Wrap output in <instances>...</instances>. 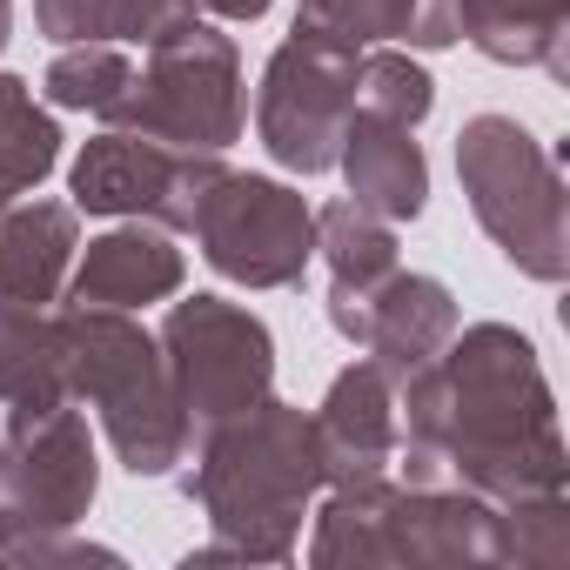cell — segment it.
<instances>
[{
    "instance_id": "cell-1",
    "label": "cell",
    "mask_w": 570,
    "mask_h": 570,
    "mask_svg": "<svg viewBox=\"0 0 570 570\" xmlns=\"http://www.w3.org/2000/svg\"><path fill=\"white\" fill-rule=\"evenodd\" d=\"M403 483H456L483 503L570 490V450L537 343L510 323H456V336L396 376Z\"/></svg>"
},
{
    "instance_id": "cell-2",
    "label": "cell",
    "mask_w": 570,
    "mask_h": 570,
    "mask_svg": "<svg viewBox=\"0 0 570 570\" xmlns=\"http://www.w3.org/2000/svg\"><path fill=\"white\" fill-rule=\"evenodd\" d=\"M316 490V430L296 403L268 390L255 410L195 436L188 497L202 503L215 543H202L188 563H289Z\"/></svg>"
},
{
    "instance_id": "cell-3",
    "label": "cell",
    "mask_w": 570,
    "mask_h": 570,
    "mask_svg": "<svg viewBox=\"0 0 570 570\" xmlns=\"http://www.w3.org/2000/svg\"><path fill=\"white\" fill-rule=\"evenodd\" d=\"M497 503L456 483H343L316 510L309 563L316 570H470L497 563L490 550Z\"/></svg>"
},
{
    "instance_id": "cell-4",
    "label": "cell",
    "mask_w": 570,
    "mask_h": 570,
    "mask_svg": "<svg viewBox=\"0 0 570 570\" xmlns=\"http://www.w3.org/2000/svg\"><path fill=\"white\" fill-rule=\"evenodd\" d=\"M55 330H61L68 396L101 410V430H108L121 470L128 476H168L188 456L195 430L175 403L161 343L128 309H88V303H68L55 316Z\"/></svg>"
},
{
    "instance_id": "cell-5",
    "label": "cell",
    "mask_w": 570,
    "mask_h": 570,
    "mask_svg": "<svg viewBox=\"0 0 570 570\" xmlns=\"http://www.w3.org/2000/svg\"><path fill=\"white\" fill-rule=\"evenodd\" d=\"M456 181L470 195L476 228L503 248V262L530 282L570 275V188L557 155L517 115H476L456 135Z\"/></svg>"
},
{
    "instance_id": "cell-6",
    "label": "cell",
    "mask_w": 570,
    "mask_h": 570,
    "mask_svg": "<svg viewBox=\"0 0 570 570\" xmlns=\"http://www.w3.org/2000/svg\"><path fill=\"white\" fill-rule=\"evenodd\" d=\"M121 135L188 148V155H222L242 141L248 101H242V55L228 35H215L202 14L175 28L168 41L148 48V68L121 88V101L101 115Z\"/></svg>"
},
{
    "instance_id": "cell-7",
    "label": "cell",
    "mask_w": 570,
    "mask_h": 570,
    "mask_svg": "<svg viewBox=\"0 0 570 570\" xmlns=\"http://www.w3.org/2000/svg\"><path fill=\"white\" fill-rule=\"evenodd\" d=\"M363 101V48H343L330 35H289L255 88V135L289 175H330L350 135V115Z\"/></svg>"
},
{
    "instance_id": "cell-8",
    "label": "cell",
    "mask_w": 570,
    "mask_h": 570,
    "mask_svg": "<svg viewBox=\"0 0 570 570\" xmlns=\"http://www.w3.org/2000/svg\"><path fill=\"white\" fill-rule=\"evenodd\" d=\"M155 343H161L175 403H181L195 436L255 410L275 390V336L255 309H242L228 296H181Z\"/></svg>"
},
{
    "instance_id": "cell-9",
    "label": "cell",
    "mask_w": 570,
    "mask_h": 570,
    "mask_svg": "<svg viewBox=\"0 0 570 570\" xmlns=\"http://www.w3.org/2000/svg\"><path fill=\"white\" fill-rule=\"evenodd\" d=\"M188 228L202 262L242 289H296L303 268L316 262V208L275 175L222 168Z\"/></svg>"
},
{
    "instance_id": "cell-10",
    "label": "cell",
    "mask_w": 570,
    "mask_h": 570,
    "mask_svg": "<svg viewBox=\"0 0 570 570\" xmlns=\"http://www.w3.org/2000/svg\"><path fill=\"white\" fill-rule=\"evenodd\" d=\"M215 175H222V155H188V148H161V141L101 128L75 155L68 195L88 215H135V222H155V228L175 235V228L195 222Z\"/></svg>"
},
{
    "instance_id": "cell-11",
    "label": "cell",
    "mask_w": 570,
    "mask_h": 570,
    "mask_svg": "<svg viewBox=\"0 0 570 570\" xmlns=\"http://www.w3.org/2000/svg\"><path fill=\"white\" fill-rule=\"evenodd\" d=\"M0 470H8V483H14V503L28 517V537L75 530L95 510V490H101L95 436H88V423H81L75 403H61L55 416H41L14 443H0Z\"/></svg>"
},
{
    "instance_id": "cell-12",
    "label": "cell",
    "mask_w": 570,
    "mask_h": 570,
    "mask_svg": "<svg viewBox=\"0 0 570 570\" xmlns=\"http://www.w3.org/2000/svg\"><path fill=\"white\" fill-rule=\"evenodd\" d=\"M316 430V463H323V490H343V483H376L390 476L396 463V376L383 363H350L323 410L309 416Z\"/></svg>"
},
{
    "instance_id": "cell-13",
    "label": "cell",
    "mask_w": 570,
    "mask_h": 570,
    "mask_svg": "<svg viewBox=\"0 0 570 570\" xmlns=\"http://www.w3.org/2000/svg\"><path fill=\"white\" fill-rule=\"evenodd\" d=\"M343 343H356L370 363H383L390 376H410L416 363H430L450 336H456V296L443 289L436 275H383L376 289L336 323Z\"/></svg>"
},
{
    "instance_id": "cell-14",
    "label": "cell",
    "mask_w": 570,
    "mask_h": 570,
    "mask_svg": "<svg viewBox=\"0 0 570 570\" xmlns=\"http://www.w3.org/2000/svg\"><path fill=\"white\" fill-rule=\"evenodd\" d=\"M181 248L168 228L155 222H121L108 235H95L75 268H68V303H88V309H148V303H168L181 296Z\"/></svg>"
},
{
    "instance_id": "cell-15",
    "label": "cell",
    "mask_w": 570,
    "mask_h": 570,
    "mask_svg": "<svg viewBox=\"0 0 570 570\" xmlns=\"http://www.w3.org/2000/svg\"><path fill=\"white\" fill-rule=\"evenodd\" d=\"M336 168H343V181H350V202L370 208V215H383V222H416L423 202H430L423 141H416V128H403V121H390V115L356 108Z\"/></svg>"
},
{
    "instance_id": "cell-16",
    "label": "cell",
    "mask_w": 570,
    "mask_h": 570,
    "mask_svg": "<svg viewBox=\"0 0 570 570\" xmlns=\"http://www.w3.org/2000/svg\"><path fill=\"white\" fill-rule=\"evenodd\" d=\"M68 396V363H61V330L35 303L0 296V443H14L41 416H55Z\"/></svg>"
},
{
    "instance_id": "cell-17",
    "label": "cell",
    "mask_w": 570,
    "mask_h": 570,
    "mask_svg": "<svg viewBox=\"0 0 570 570\" xmlns=\"http://www.w3.org/2000/svg\"><path fill=\"white\" fill-rule=\"evenodd\" d=\"M81 255V222L68 202H8L0 208V296L48 309L68 289Z\"/></svg>"
},
{
    "instance_id": "cell-18",
    "label": "cell",
    "mask_w": 570,
    "mask_h": 570,
    "mask_svg": "<svg viewBox=\"0 0 570 570\" xmlns=\"http://www.w3.org/2000/svg\"><path fill=\"white\" fill-rule=\"evenodd\" d=\"M456 35L497 68L570 75V0H456Z\"/></svg>"
},
{
    "instance_id": "cell-19",
    "label": "cell",
    "mask_w": 570,
    "mask_h": 570,
    "mask_svg": "<svg viewBox=\"0 0 570 570\" xmlns=\"http://www.w3.org/2000/svg\"><path fill=\"white\" fill-rule=\"evenodd\" d=\"M303 35H330L343 48H456V0H303L296 8Z\"/></svg>"
},
{
    "instance_id": "cell-20",
    "label": "cell",
    "mask_w": 570,
    "mask_h": 570,
    "mask_svg": "<svg viewBox=\"0 0 570 570\" xmlns=\"http://www.w3.org/2000/svg\"><path fill=\"white\" fill-rule=\"evenodd\" d=\"M316 255L330 262V323H343L383 275H396V222L356 208L350 195L316 208Z\"/></svg>"
},
{
    "instance_id": "cell-21",
    "label": "cell",
    "mask_w": 570,
    "mask_h": 570,
    "mask_svg": "<svg viewBox=\"0 0 570 570\" xmlns=\"http://www.w3.org/2000/svg\"><path fill=\"white\" fill-rule=\"evenodd\" d=\"M195 14H202L195 0H35V21L55 48H75V41L155 48L175 28H188Z\"/></svg>"
},
{
    "instance_id": "cell-22",
    "label": "cell",
    "mask_w": 570,
    "mask_h": 570,
    "mask_svg": "<svg viewBox=\"0 0 570 570\" xmlns=\"http://www.w3.org/2000/svg\"><path fill=\"white\" fill-rule=\"evenodd\" d=\"M61 161V128L55 115L35 101V88L21 75H0V195H28L55 175Z\"/></svg>"
},
{
    "instance_id": "cell-23",
    "label": "cell",
    "mask_w": 570,
    "mask_h": 570,
    "mask_svg": "<svg viewBox=\"0 0 570 570\" xmlns=\"http://www.w3.org/2000/svg\"><path fill=\"white\" fill-rule=\"evenodd\" d=\"M490 550H497V563H517V570H557V563H570V497L550 490V497L497 503Z\"/></svg>"
},
{
    "instance_id": "cell-24",
    "label": "cell",
    "mask_w": 570,
    "mask_h": 570,
    "mask_svg": "<svg viewBox=\"0 0 570 570\" xmlns=\"http://www.w3.org/2000/svg\"><path fill=\"white\" fill-rule=\"evenodd\" d=\"M128 81H135V68H128V55H121L115 41H75V48L55 55L41 95H48L55 108H75V115H108Z\"/></svg>"
},
{
    "instance_id": "cell-25",
    "label": "cell",
    "mask_w": 570,
    "mask_h": 570,
    "mask_svg": "<svg viewBox=\"0 0 570 570\" xmlns=\"http://www.w3.org/2000/svg\"><path fill=\"white\" fill-rule=\"evenodd\" d=\"M356 108L416 128V121L436 108V81H430L410 55H396V48H363V101H356Z\"/></svg>"
},
{
    "instance_id": "cell-26",
    "label": "cell",
    "mask_w": 570,
    "mask_h": 570,
    "mask_svg": "<svg viewBox=\"0 0 570 570\" xmlns=\"http://www.w3.org/2000/svg\"><path fill=\"white\" fill-rule=\"evenodd\" d=\"M14 543H28V517H21V503H14L8 470H0V563L14 557Z\"/></svg>"
},
{
    "instance_id": "cell-27",
    "label": "cell",
    "mask_w": 570,
    "mask_h": 570,
    "mask_svg": "<svg viewBox=\"0 0 570 570\" xmlns=\"http://www.w3.org/2000/svg\"><path fill=\"white\" fill-rule=\"evenodd\" d=\"M202 14H222V21H262L275 0H195Z\"/></svg>"
},
{
    "instance_id": "cell-28",
    "label": "cell",
    "mask_w": 570,
    "mask_h": 570,
    "mask_svg": "<svg viewBox=\"0 0 570 570\" xmlns=\"http://www.w3.org/2000/svg\"><path fill=\"white\" fill-rule=\"evenodd\" d=\"M8 35H14V0H0V48H8Z\"/></svg>"
},
{
    "instance_id": "cell-29",
    "label": "cell",
    "mask_w": 570,
    "mask_h": 570,
    "mask_svg": "<svg viewBox=\"0 0 570 570\" xmlns=\"http://www.w3.org/2000/svg\"><path fill=\"white\" fill-rule=\"evenodd\" d=\"M0 208H8V195H0Z\"/></svg>"
}]
</instances>
